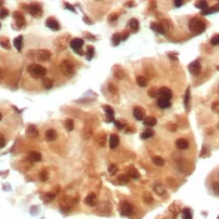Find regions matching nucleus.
<instances>
[{"instance_id": "obj_1", "label": "nucleus", "mask_w": 219, "mask_h": 219, "mask_svg": "<svg viewBox=\"0 0 219 219\" xmlns=\"http://www.w3.org/2000/svg\"><path fill=\"white\" fill-rule=\"evenodd\" d=\"M189 29L193 34H200V33H203L205 30V23L202 21L200 19H190L189 20Z\"/></svg>"}, {"instance_id": "obj_2", "label": "nucleus", "mask_w": 219, "mask_h": 219, "mask_svg": "<svg viewBox=\"0 0 219 219\" xmlns=\"http://www.w3.org/2000/svg\"><path fill=\"white\" fill-rule=\"evenodd\" d=\"M29 73H30L34 78H41V77H45L46 69L44 68V66L39 65V64H31V65L29 66Z\"/></svg>"}, {"instance_id": "obj_3", "label": "nucleus", "mask_w": 219, "mask_h": 219, "mask_svg": "<svg viewBox=\"0 0 219 219\" xmlns=\"http://www.w3.org/2000/svg\"><path fill=\"white\" fill-rule=\"evenodd\" d=\"M60 69H62V73L65 75V77H68V78L73 77L74 73H75V70H74V65H73V63H71L70 60H64V62H62V64H60Z\"/></svg>"}, {"instance_id": "obj_4", "label": "nucleus", "mask_w": 219, "mask_h": 219, "mask_svg": "<svg viewBox=\"0 0 219 219\" xmlns=\"http://www.w3.org/2000/svg\"><path fill=\"white\" fill-rule=\"evenodd\" d=\"M119 212L124 217H128L133 213V205L130 203H128V202H123V203H120V209Z\"/></svg>"}, {"instance_id": "obj_5", "label": "nucleus", "mask_w": 219, "mask_h": 219, "mask_svg": "<svg viewBox=\"0 0 219 219\" xmlns=\"http://www.w3.org/2000/svg\"><path fill=\"white\" fill-rule=\"evenodd\" d=\"M83 44H84V40L83 39H73L71 41H70V46H71V49L74 50L77 54H83V52H81V46H83Z\"/></svg>"}, {"instance_id": "obj_6", "label": "nucleus", "mask_w": 219, "mask_h": 219, "mask_svg": "<svg viewBox=\"0 0 219 219\" xmlns=\"http://www.w3.org/2000/svg\"><path fill=\"white\" fill-rule=\"evenodd\" d=\"M29 13L33 15V16H40L43 14V10H41V6L39 4H30L29 8H28Z\"/></svg>"}, {"instance_id": "obj_7", "label": "nucleus", "mask_w": 219, "mask_h": 219, "mask_svg": "<svg viewBox=\"0 0 219 219\" xmlns=\"http://www.w3.org/2000/svg\"><path fill=\"white\" fill-rule=\"evenodd\" d=\"M133 115L137 120H144L145 119V113H144V109L140 108V106H135L133 109Z\"/></svg>"}, {"instance_id": "obj_8", "label": "nucleus", "mask_w": 219, "mask_h": 219, "mask_svg": "<svg viewBox=\"0 0 219 219\" xmlns=\"http://www.w3.org/2000/svg\"><path fill=\"white\" fill-rule=\"evenodd\" d=\"M36 56H38L39 60H41V62H48L49 59L52 58V53H50L49 50L41 49V50H39V52L36 53Z\"/></svg>"}, {"instance_id": "obj_9", "label": "nucleus", "mask_w": 219, "mask_h": 219, "mask_svg": "<svg viewBox=\"0 0 219 219\" xmlns=\"http://www.w3.org/2000/svg\"><path fill=\"white\" fill-rule=\"evenodd\" d=\"M200 69H202L200 68V63L198 60L190 63V65H189V71H190L192 75H198L200 73Z\"/></svg>"}, {"instance_id": "obj_10", "label": "nucleus", "mask_w": 219, "mask_h": 219, "mask_svg": "<svg viewBox=\"0 0 219 219\" xmlns=\"http://www.w3.org/2000/svg\"><path fill=\"white\" fill-rule=\"evenodd\" d=\"M170 104H172V103H170V99H168V98L160 97V98H158V100H157V105H158L159 108H162V109L169 108Z\"/></svg>"}, {"instance_id": "obj_11", "label": "nucleus", "mask_w": 219, "mask_h": 219, "mask_svg": "<svg viewBox=\"0 0 219 219\" xmlns=\"http://www.w3.org/2000/svg\"><path fill=\"white\" fill-rule=\"evenodd\" d=\"M175 145H176V148L180 149V150H185V149H188V148H189V143H188V140H187V139L180 138V139H176Z\"/></svg>"}, {"instance_id": "obj_12", "label": "nucleus", "mask_w": 219, "mask_h": 219, "mask_svg": "<svg viewBox=\"0 0 219 219\" xmlns=\"http://www.w3.org/2000/svg\"><path fill=\"white\" fill-rule=\"evenodd\" d=\"M46 27L49 28V29H52V30H54V31H56V30H59V28H60V25H59V23L55 20V19H53V18H49L48 20H46Z\"/></svg>"}, {"instance_id": "obj_13", "label": "nucleus", "mask_w": 219, "mask_h": 219, "mask_svg": "<svg viewBox=\"0 0 219 219\" xmlns=\"http://www.w3.org/2000/svg\"><path fill=\"white\" fill-rule=\"evenodd\" d=\"M14 18H15L16 25H18L19 28H21V27H24V25H25V19H24V15L21 13H19V11L14 13Z\"/></svg>"}, {"instance_id": "obj_14", "label": "nucleus", "mask_w": 219, "mask_h": 219, "mask_svg": "<svg viewBox=\"0 0 219 219\" xmlns=\"http://www.w3.org/2000/svg\"><path fill=\"white\" fill-rule=\"evenodd\" d=\"M150 29H153L155 33H158V34H165V29L163 25H160L159 23H151L150 24Z\"/></svg>"}, {"instance_id": "obj_15", "label": "nucleus", "mask_w": 219, "mask_h": 219, "mask_svg": "<svg viewBox=\"0 0 219 219\" xmlns=\"http://www.w3.org/2000/svg\"><path fill=\"white\" fill-rule=\"evenodd\" d=\"M109 145H110V149H115L119 145V137L116 134H112L110 135V138H109Z\"/></svg>"}, {"instance_id": "obj_16", "label": "nucleus", "mask_w": 219, "mask_h": 219, "mask_svg": "<svg viewBox=\"0 0 219 219\" xmlns=\"http://www.w3.org/2000/svg\"><path fill=\"white\" fill-rule=\"evenodd\" d=\"M104 112L108 115V122H114V109L109 105H104Z\"/></svg>"}, {"instance_id": "obj_17", "label": "nucleus", "mask_w": 219, "mask_h": 219, "mask_svg": "<svg viewBox=\"0 0 219 219\" xmlns=\"http://www.w3.org/2000/svg\"><path fill=\"white\" fill-rule=\"evenodd\" d=\"M85 204L89 205V207H93V205L97 204V195L94 194V193H91V194H89L85 198Z\"/></svg>"}, {"instance_id": "obj_18", "label": "nucleus", "mask_w": 219, "mask_h": 219, "mask_svg": "<svg viewBox=\"0 0 219 219\" xmlns=\"http://www.w3.org/2000/svg\"><path fill=\"white\" fill-rule=\"evenodd\" d=\"M27 133H28V135L31 137V138H36L39 135V132H38V129H36L35 125H29Z\"/></svg>"}, {"instance_id": "obj_19", "label": "nucleus", "mask_w": 219, "mask_h": 219, "mask_svg": "<svg viewBox=\"0 0 219 219\" xmlns=\"http://www.w3.org/2000/svg\"><path fill=\"white\" fill-rule=\"evenodd\" d=\"M159 90H160V97H163V98H168V99H170V98L173 97V93H172V90H170L169 88L163 87V88H160Z\"/></svg>"}, {"instance_id": "obj_20", "label": "nucleus", "mask_w": 219, "mask_h": 219, "mask_svg": "<svg viewBox=\"0 0 219 219\" xmlns=\"http://www.w3.org/2000/svg\"><path fill=\"white\" fill-rule=\"evenodd\" d=\"M56 137H58V134H56V132H55L54 129H49V130H46V133H45V139L49 140V141L55 140Z\"/></svg>"}, {"instance_id": "obj_21", "label": "nucleus", "mask_w": 219, "mask_h": 219, "mask_svg": "<svg viewBox=\"0 0 219 219\" xmlns=\"http://www.w3.org/2000/svg\"><path fill=\"white\" fill-rule=\"evenodd\" d=\"M28 158L31 162H40L41 160V155H40V153H38V151H31V153H29Z\"/></svg>"}, {"instance_id": "obj_22", "label": "nucleus", "mask_w": 219, "mask_h": 219, "mask_svg": "<svg viewBox=\"0 0 219 219\" xmlns=\"http://www.w3.org/2000/svg\"><path fill=\"white\" fill-rule=\"evenodd\" d=\"M143 123H144V125H147V127H154L157 124V119L153 116H145V119L143 120Z\"/></svg>"}, {"instance_id": "obj_23", "label": "nucleus", "mask_w": 219, "mask_h": 219, "mask_svg": "<svg viewBox=\"0 0 219 219\" xmlns=\"http://www.w3.org/2000/svg\"><path fill=\"white\" fill-rule=\"evenodd\" d=\"M148 95L151 98H160V90L157 88H151L148 90Z\"/></svg>"}, {"instance_id": "obj_24", "label": "nucleus", "mask_w": 219, "mask_h": 219, "mask_svg": "<svg viewBox=\"0 0 219 219\" xmlns=\"http://www.w3.org/2000/svg\"><path fill=\"white\" fill-rule=\"evenodd\" d=\"M182 217L183 219H193V213L189 208H184L182 212Z\"/></svg>"}, {"instance_id": "obj_25", "label": "nucleus", "mask_w": 219, "mask_h": 219, "mask_svg": "<svg viewBox=\"0 0 219 219\" xmlns=\"http://www.w3.org/2000/svg\"><path fill=\"white\" fill-rule=\"evenodd\" d=\"M129 27H130V29H132L134 33H137V31L139 30V23H138V20H137V19H132V20L129 21Z\"/></svg>"}, {"instance_id": "obj_26", "label": "nucleus", "mask_w": 219, "mask_h": 219, "mask_svg": "<svg viewBox=\"0 0 219 219\" xmlns=\"http://www.w3.org/2000/svg\"><path fill=\"white\" fill-rule=\"evenodd\" d=\"M14 46L18 49L19 52L23 49V36H18V38L14 39Z\"/></svg>"}, {"instance_id": "obj_27", "label": "nucleus", "mask_w": 219, "mask_h": 219, "mask_svg": "<svg viewBox=\"0 0 219 219\" xmlns=\"http://www.w3.org/2000/svg\"><path fill=\"white\" fill-rule=\"evenodd\" d=\"M129 178H134V179H138L139 178V173H138V170L135 169L134 167H130L129 168Z\"/></svg>"}, {"instance_id": "obj_28", "label": "nucleus", "mask_w": 219, "mask_h": 219, "mask_svg": "<svg viewBox=\"0 0 219 219\" xmlns=\"http://www.w3.org/2000/svg\"><path fill=\"white\" fill-rule=\"evenodd\" d=\"M154 192L157 193L158 195H162V194H164V193H165V189H164V187L162 184H155L154 185Z\"/></svg>"}, {"instance_id": "obj_29", "label": "nucleus", "mask_w": 219, "mask_h": 219, "mask_svg": "<svg viewBox=\"0 0 219 219\" xmlns=\"http://www.w3.org/2000/svg\"><path fill=\"white\" fill-rule=\"evenodd\" d=\"M53 79H50V78H44L43 79V85H44V88L45 89H50L53 87Z\"/></svg>"}, {"instance_id": "obj_30", "label": "nucleus", "mask_w": 219, "mask_h": 219, "mask_svg": "<svg viewBox=\"0 0 219 219\" xmlns=\"http://www.w3.org/2000/svg\"><path fill=\"white\" fill-rule=\"evenodd\" d=\"M0 45H2L4 49H10L9 39H6V38H0Z\"/></svg>"}, {"instance_id": "obj_31", "label": "nucleus", "mask_w": 219, "mask_h": 219, "mask_svg": "<svg viewBox=\"0 0 219 219\" xmlns=\"http://www.w3.org/2000/svg\"><path fill=\"white\" fill-rule=\"evenodd\" d=\"M154 134V132H153V129H147L145 132H143L141 133V139H148V138H150L151 135Z\"/></svg>"}, {"instance_id": "obj_32", "label": "nucleus", "mask_w": 219, "mask_h": 219, "mask_svg": "<svg viewBox=\"0 0 219 219\" xmlns=\"http://www.w3.org/2000/svg\"><path fill=\"white\" fill-rule=\"evenodd\" d=\"M64 125H65V129L68 130V132L73 130V128H74V122H73V119H66L65 123H64Z\"/></svg>"}, {"instance_id": "obj_33", "label": "nucleus", "mask_w": 219, "mask_h": 219, "mask_svg": "<svg viewBox=\"0 0 219 219\" xmlns=\"http://www.w3.org/2000/svg\"><path fill=\"white\" fill-rule=\"evenodd\" d=\"M112 39H113V45H118V44H119L120 41L123 40V39H122V34H119V33H116V34H114Z\"/></svg>"}, {"instance_id": "obj_34", "label": "nucleus", "mask_w": 219, "mask_h": 219, "mask_svg": "<svg viewBox=\"0 0 219 219\" xmlns=\"http://www.w3.org/2000/svg\"><path fill=\"white\" fill-rule=\"evenodd\" d=\"M195 6L198 8V9H202V10H207L208 9V3L207 2H197L195 3Z\"/></svg>"}, {"instance_id": "obj_35", "label": "nucleus", "mask_w": 219, "mask_h": 219, "mask_svg": "<svg viewBox=\"0 0 219 219\" xmlns=\"http://www.w3.org/2000/svg\"><path fill=\"white\" fill-rule=\"evenodd\" d=\"M153 163H154L155 165H158V167H162V165L164 164V159H163L162 157H154V158H153Z\"/></svg>"}, {"instance_id": "obj_36", "label": "nucleus", "mask_w": 219, "mask_h": 219, "mask_svg": "<svg viewBox=\"0 0 219 219\" xmlns=\"http://www.w3.org/2000/svg\"><path fill=\"white\" fill-rule=\"evenodd\" d=\"M137 83H138L139 87H147V84H148V81H147V79L144 77H138L137 78Z\"/></svg>"}, {"instance_id": "obj_37", "label": "nucleus", "mask_w": 219, "mask_h": 219, "mask_svg": "<svg viewBox=\"0 0 219 219\" xmlns=\"http://www.w3.org/2000/svg\"><path fill=\"white\" fill-rule=\"evenodd\" d=\"M189 100H190V90L188 89L185 91V98H184V103H185V108H189Z\"/></svg>"}, {"instance_id": "obj_38", "label": "nucleus", "mask_w": 219, "mask_h": 219, "mask_svg": "<svg viewBox=\"0 0 219 219\" xmlns=\"http://www.w3.org/2000/svg\"><path fill=\"white\" fill-rule=\"evenodd\" d=\"M93 56H94V48H93V46H89L88 50H87V59H88V60H90Z\"/></svg>"}, {"instance_id": "obj_39", "label": "nucleus", "mask_w": 219, "mask_h": 219, "mask_svg": "<svg viewBox=\"0 0 219 219\" xmlns=\"http://www.w3.org/2000/svg\"><path fill=\"white\" fill-rule=\"evenodd\" d=\"M129 182V175H122L119 176V183L120 184H127Z\"/></svg>"}, {"instance_id": "obj_40", "label": "nucleus", "mask_w": 219, "mask_h": 219, "mask_svg": "<svg viewBox=\"0 0 219 219\" xmlns=\"http://www.w3.org/2000/svg\"><path fill=\"white\" fill-rule=\"evenodd\" d=\"M210 44L212 45H219V34L214 35L212 39H210Z\"/></svg>"}, {"instance_id": "obj_41", "label": "nucleus", "mask_w": 219, "mask_h": 219, "mask_svg": "<svg viewBox=\"0 0 219 219\" xmlns=\"http://www.w3.org/2000/svg\"><path fill=\"white\" fill-rule=\"evenodd\" d=\"M5 144H6V140H5V137L3 135V134H0V148H3V147H5Z\"/></svg>"}, {"instance_id": "obj_42", "label": "nucleus", "mask_w": 219, "mask_h": 219, "mask_svg": "<svg viewBox=\"0 0 219 219\" xmlns=\"http://www.w3.org/2000/svg\"><path fill=\"white\" fill-rule=\"evenodd\" d=\"M213 192L215 193L217 195H219V182H218V183H214V184H213Z\"/></svg>"}, {"instance_id": "obj_43", "label": "nucleus", "mask_w": 219, "mask_h": 219, "mask_svg": "<svg viewBox=\"0 0 219 219\" xmlns=\"http://www.w3.org/2000/svg\"><path fill=\"white\" fill-rule=\"evenodd\" d=\"M40 178H41V180L43 182H45L46 179H48V174H46V170H43L40 173Z\"/></svg>"}, {"instance_id": "obj_44", "label": "nucleus", "mask_w": 219, "mask_h": 219, "mask_svg": "<svg viewBox=\"0 0 219 219\" xmlns=\"http://www.w3.org/2000/svg\"><path fill=\"white\" fill-rule=\"evenodd\" d=\"M116 170H118L116 169V165H110V167H109V173H110V174H115Z\"/></svg>"}, {"instance_id": "obj_45", "label": "nucleus", "mask_w": 219, "mask_h": 219, "mask_svg": "<svg viewBox=\"0 0 219 219\" xmlns=\"http://www.w3.org/2000/svg\"><path fill=\"white\" fill-rule=\"evenodd\" d=\"M212 109L214 112H217V113H219V102H217V103H214L213 105H212Z\"/></svg>"}, {"instance_id": "obj_46", "label": "nucleus", "mask_w": 219, "mask_h": 219, "mask_svg": "<svg viewBox=\"0 0 219 219\" xmlns=\"http://www.w3.org/2000/svg\"><path fill=\"white\" fill-rule=\"evenodd\" d=\"M168 130L175 132V130H176V125H175V124H168Z\"/></svg>"}, {"instance_id": "obj_47", "label": "nucleus", "mask_w": 219, "mask_h": 219, "mask_svg": "<svg viewBox=\"0 0 219 219\" xmlns=\"http://www.w3.org/2000/svg\"><path fill=\"white\" fill-rule=\"evenodd\" d=\"M144 197H145V202H147V203H151V202H153V198H151L149 194H145Z\"/></svg>"}, {"instance_id": "obj_48", "label": "nucleus", "mask_w": 219, "mask_h": 219, "mask_svg": "<svg viewBox=\"0 0 219 219\" xmlns=\"http://www.w3.org/2000/svg\"><path fill=\"white\" fill-rule=\"evenodd\" d=\"M109 90L113 91V94H116V93H118V91H116V89H115V87H114V85H112V84H109Z\"/></svg>"}, {"instance_id": "obj_49", "label": "nucleus", "mask_w": 219, "mask_h": 219, "mask_svg": "<svg viewBox=\"0 0 219 219\" xmlns=\"http://www.w3.org/2000/svg\"><path fill=\"white\" fill-rule=\"evenodd\" d=\"M174 5H175V6H182V5H184V2H180V0H175V2H174Z\"/></svg>"}, {"instance_id": "obj_50", "label": "nucleus", "mask_w": 219, "mask_h": 219, "mask_svg": "<svg viewBox=\"0 0 219 219\" xmlns=\"http://www.w3.org/2000/svg\"><path fill=\"white\" fill-rule=\"evenodd\" d=\"M8 15V11L5 9H3L2 11H0V18H5V16Z\"/></svg>"}, {"instance_id": "obj_51", "label": "nucleus", "mask_w": 219, "mask_h": 219, "mask_svg": "<svg viewBox=\"0 0 219 219\" xmlns=\"http://www.w3.org/2000/svg\"><path fill=\"white\" fill-rule=\"evenodd\" d=\"M116 16H118L116 14H113V15H110V16H109V20H110V21H115V20H116Z\"/></svg>"}, {"instance_id": "obj_52", "label": "nucleus", "mask_w": 219, "mask_h": 219, "mask_svg": "<svg viewBox=\"0 0 219 219\" xmlns=\"http://www.w3.org/2000/svg\"><path fill=\"white\" fill-rule=\"evenodd\" d=\"M115 125H116L118 128H120V129H122V128L124 127V123H120V122H115Z\"/></svg>"}, {"instance_id": "obj_53", "label": "nucleus", "mask_w": 219, "mask_h": 219, "mask_svg": "<svg viewBox=\"0 0 219 219\" xmlns=\"http://www.w3.org/2000/svg\"><path fill=\"white\" fill-rule=\"evenodd\" d=\"M65 6H66V8H69V10H73V11H75V10H74V8H73V6H70V5L68 4V3L65 4Z\"/></svg>"}, {"instance_id": "obj_54", "label": "nucleus", "mask_w": 219, "mask_h": 219, "mask_svg": "<svg viewBox=\"0 0 219 219\" xmlns=\"http://www.w3.org/2000/svg\"><path fill=\"white\" fill-rule=\"evenodd\" d=\"M0 77H2V69H0Z\"/></svg>"}, {"instance_id": "obj_55", "label": "nucleus", "mask_w": 219, "mask_h": 219, "mask_svg": "<svg viewBox=\"0 0 219 219\" xmlns=\"http://www.w3.org/2000/svg\"><path fill=\"white\" fill-rule=\"evenodd\" d=\"M0 120H2V114H0Z\"/></svg>"}, {"instance_id": "obj_56", "label": "nucleus", "mask_w": 219, "mask_h": 219, "mask_svg": "<svg viewBox=\"0 0 219 219\" xmlns=\"http://www.w3.org/2000/svg\"><path fill=\"white\" fill-rule=\"evenodd\" d=\"M218 219H219V217H218Z\"/></svg>"}]
</instances>
